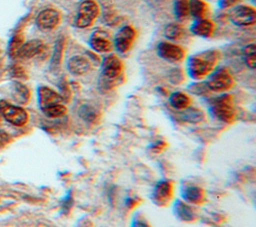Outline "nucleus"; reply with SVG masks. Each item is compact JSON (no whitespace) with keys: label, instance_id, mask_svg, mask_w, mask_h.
Listing matches in <instances>:
<instances>
[{"label":"nucleus","instance_id":"nucleus-1","mask_svg":"<svg viewBox=\"0 0 256 227\" xmlns=\"http://www.w3.org/2000/svg\"><path fill=\"white\" fill-rule=\"evenodd\" d=\"M220 59V52L216 49L204 50L189 57L187 63L188 75L194 80L208 77L215 69Z\"/></svg>","mask_w":256,"mask_h":227},{"label":"nucleus","instance_id":"nucleus-2","mask_svg":"<svg viewBox=\"0 0 256 227\" xmlns=\"http://www.w3.org/2000/svg\"><path fill=\"white\" fill-rule=\"evenodd\" d=\"M38 103L42 112L49 118H60L67 113L62 96L48 86L38 88Z\"/></svg>","mask_w":256,"mask_h":227},{"label":"nucleus","instance_id":"nucleus-3","mask_svg":"<svg viewBox=\"0 0 256 227\" xmlns=\"http://www.w3.org/2000/svg\"><path fill=\"white\" fill-rule=\"evenodd\" d=\"M124 64L121 58L115 54L107 55L101 64L100 87L108 90L121 83L123 77Z\"/></svg>","mask_w":256,"mask_h":227},{"label":"nucleus","instance_id":"nucleus-4","mask_svg":"<svg viewBox=\"0 0 256 227\" xmlns=\"http://www.w3.org/2000/svg\"><path fill=\"white\" fill-rule=\"evenodd\" d=\"M210 110L215 118L224 122L231 123L235 119L236 111L234 99L231 94H222L210 102Z\"/></svg>","mask_w":256,"mask_h":227},{"label":"nucleus","instance_id":"nucleus-5","mask_svg":"<svg viewBox=\"0 0 256 227\" xmlns=\"http://www.w3.org/2000/svg\"><path fill=\"white\" fill-rule=\"evenodd\" d=\"M100 6L95 0H83L78 7L75 26L81 29L89 28L100 15Z\"/></svg>","mask_w":256,"mask_h":227},{"label":"nucleus","instance_id":"nucleus-6","mask_svg":"<svg viewBox=\"0 0 256 227\" xmlns=\"http://www.w3.org/2000/svg\"><path fill=\"white\" fill-rule=\"evenodd\" d=\"M206 86L213 92H226L234 86V76L226 67L216 68L208 76Z\"/></svg>","mask_w":256,"mask_h":227},{"label":"nucleus","instance_id":"nucleus-7","mask_svg":"<svg viewBox=\"0 0 256 227\" xmlns=\"http://www.w3.org/2000/svg\"><path fill=\"white\" fill-rule=\"evenodd\" d=\"M0 113L7 122L18 127L24 126L29 119V115L24 108L6 101H0Z\"/></svg>","mask_w":256,"mask_h":227},{"label":"nucleus","instance_id":"nucleus-8","mask_svg":"<svg viewBox=\"0 0 256 227\" xmlns=\"http://www.w3.org/2000/svg\"><path fill=\"white\" fill-rule=\"evenodd\" d=\"M231 22L239 27L253 26L256 22V10L253 6L239 4L230 12Z\"/></svg>","mask_w":256,"mask_h":227},{"label":"nucleus","instance_id":"nucleus-9","mask_svg":"<svg viewBox=\"0 0 256 227\" xmlns=\"http://www.w3.org/2000/svg\"><path fill=\"white\" fill-rule=\"evenodd\" d=\"M157 53L159 57L165 61L174 64L181 63L186 58L185 49L182 46L169 41H161L157 45Z\"/></svg>","mask_w":256,"mask_h":227},{"label":"nucleus","instance_id":"nucleus-10","mask_svg":"<svg viewBox=\"0 0 256 227\" xmlns=\"http://www.w3.org/2000/svg\"><path fill=\"white\" fill-rule=\"evenodd\" d=\"M137 37V32L134 27L131 25H125L120 30L116 33L114 39H113V44L116 50L122 54L129 52Z\"/></svg>","mask_w":256,"mask_h":227},{"label":"nucleus","instance_id":"nucleus-11","mask_svg":"<svg viewBox=\"0 0 256 227\" xmlns=\"http://www.w3.org/2000/svg\"><path fill=\"white\" fill-rule=\"evenodd\" d=\"M89 45L93 51L98 53H110L114 48L111 35L102 29H97L92 33L89 39Z\"/></svg>","mask_w":256,"mask_h":227},{"label":"nucleus","instance_id":"nucleus-12","mask_svg":"<svg viewBox=\"0 0 256 227\" xmlns=\"http://www.w3.org/2000/svg\"><path fill=\"white\" fill-rule=\"evenodd\" d=\"M61 13L53 8L42 10L36 18V24L42 31H51L57 28L61 23Z\"/></svg>","mask_w":256,"mask_h":227},{"label":"nucleus","instance_id":"nucleus-13","mask_svg":"<svg viewBox=\"0 0 256 227\" xmlns=\"http://www.w3.org/2000/svg\"><path fill=\"white\" fill-rule=\"evenodd\" d=\"M47 47L40 39H32L22 45L19 50L18 58L21 59H30L36 56H42L46 54Z\"/></svg>","mask_w":256,"mask_h":227},{"label":"nucleus","instance_id":"nucleus-14","mask_svg":"<svg viewBox=\"0 0 256 227\" xmlns=\"http://www.w3.org/2000/svg\"><path fill=\"white\" fill-rule=\"evenodd\" d=\"M67 68L71 74L75 76H81L89 72L91 69V62L85 56L75 55L68 60Z\"/></svg>","mask_w":256,"mask_h":227},{"label":"nucleus","instance_id":"nucleus-15","mask_svg":"<svg viewBox=\"0 0 256 227\" xmlns=\"http://www.w3.org/2000/svg\"><path fill=\"white\" fill-rule=\"evenodd\" d=\"M216 30L215 23L209 18L196 20L191 26V32L201 38H210L214 35Z\"/></svg>","mask_w":256,"mask_h":227},{"label":"nucleus","instance_id":"nucleus-16","mask_svg":"<svg viewBox=\"0 0 256 227\" xmlns=\"http://www.w3.org/2000/svg\"><path fill=\"white\" fill-rule=\"evenodd\" d=\"M172 192H173L172 184L168 181H161L154 188L153 195H152L153 201L159 206L166 205L172 197Z\"/></svg>","mask_w":256,"mask_h":227},{"label":"nucleus","instance_id":"nucleus-17","mask_svg":"<svg viewBox=\"0 0 256 227\" xmlns=\"http://www.w3.org/2000/svg\"><path fill=\"white\" fill-rule=\"evenodd\" d=\"M183 198L190 204H202L205 201V192L204 190L194 184H189L184 186L182 190Z\"/></svg>","mask_w":256,"mask_h":227},{"label":"nucleus","instance_id":"nucleus-18","mask_svg":"<svg viewBox=\"0 0 256 227\" xmlns=\"http://www.w3.org/2000/svg\"><path fill=\"white\" fill-rule=\"evenodd\" d=\"M10 92L14 101H16L19 104H27L31 97L30 89L26 85L18 81L12 82Z\"/></svg>","mask_w":256,"mask_h":227},{"label":"nucleus","instance_id":"nucleus-19","mask_svg":"<svg viewBox=\"0 0 256 227\" xmlns=\"http://www.w3.org/2000/svg\"><path fill=\"white\" fill-rule=\"evenodd\" d=\"M190 16L198 19L208 18L210 13V7L205 0H189Z\"/></svg>","mask_w":256,"mask_h":227},{"label":"nucleus","instance_id":"nucleus-20","mask_svg":"<svg viewBox=\"0 0 256 227\" xmlns=\"http://www.w3.org/2000/svg\"><path fill=\"white\" fill-rule=\"evenodd\" d=\"M164 35L167 39L172 41H180L187 35L186 28L181 23H170L164 29Z\"/></svg>","mask_w":256,"mask_h":227},{"label":"nucleus","instance_id":"nucleus-21","mask_svg":"<svg viewBox=\"0 0 256 227\" xmlns=\"http://www.w3.org/2000/svg\"><path fill=\"white\" fill-rule=\"evenodd\" d=\"M169 102L171 106L177 110H185L191 105V98L188 94L184 92H174L170 95Z\"/></svg>","mask_w":256,"mask_h":227},{"label":"nucleus","instance_id":"nucleus-22","mask_svg":"<svg viewBox=\"0 0 256 227\" xmlns=\"http://www.w3.org/2000/svg\"><path fill=\"white\" fill-rule=\"evenodd\" d=\"M174 13L179 21H185L190 17L189 0H175Z\"/></svg>","mask_w":256,"mask_h":227},{"label":"nucleus","instance_id":"nucleus-23","mask_svg":"<svg viewBox=\"0 0 256 227\" xmlns=\"http://www.w3.org/2000/svg\"><path fill=\"white\" fill-rule=\"evenodd\" d=\"M243 59L246 66L252 70L256 66V46L254 43L248 44L243 49Z\"/></svg>","mask_w":256,"mask_h":227},{"label":"nucleus","instance_id":"nucleus-24","mask_svg":"<svg viewBox=\"0 0 256 227\" xmlns=\"http://www.w3.org/2000/svg\"><path fill=\"white\" fill-rule=\"evenodd\" d=\"M24 43H25V37L23 34L19 33L13 36V38L9 43V54L12 58H16L18 56L19 50Z\"/></svg>","mask_w":256,"mask_h":227},{"label":"nucleus","instance_id":"nucleus-25","mask_svg":"<svg viewBox=\"0 0 256 227\" xmlns=\"http://www.w3.org/2000/svg\"><path fill=\"white\" fill-rule=\"evenodd\" d=\"M176 213L183 221H192L194 219V212L190 206L185 203L178 202L176 205Z\"/></svg>","mask_w":256,"mask_h":227},{"label":"nucleus","instance_id":"nucleus-26","mask_svg":"<svg viewBox=\"0 0 256 227\" xmlns=\"http://www.w3.org/2000/svg\"><path fill=\"white\" fill-rule=\"evenodd\" d=\"M10 75L13 77V78H16V79H22V80H25L28 78V75H27V72L26 70L24 69L23 66L21 65H13L11 67V70H10Z\"/></svg>","mask_w":256,"mask_h":227},{"label":"nucleus","instance_id":"nucleus-27","mask_svg":"<svg viewBox=\"0 0 256 227\" xmlns=\"http://www.w3.org/2000/svg\"><path fill=\"white\" fill-rule=\"evenodd\" d=\"M80 114L81 116L87 120V121H94L96 118H97V112L96 110L89 106V105H85L81 108V111H80Z\"/></svg>","mask_w":256,"mask_h":227},{"label":"nucleus","instance_id":"nucleus-28","mask_svg":"<svg viewBox=\"0 0 256 227\" xmlns=\"http://www.w3.org/2000/svg\"><path fill=\"white\" fill-rule=\"evenodd\" d=\"M62 54H63V42L59 40L56 44V49L53 55V61H52V66H58L60 65L61 59H62Z\"/></svg>","mask_w":256,"mask_h":227},{"label":"nucleus","instance_id":"nucleus-29","mask_svg":"<svg viewBox=\"0 0 256 227\" xmlns=\"http://www.w3.org/2000/svg\"><path fill=\"white\" fill-rule=\"evenodd\" d=\"M170 80L174 84H178L183 81V72L181 69H174L170 74Z\"/></svg>","mask_w":256,"mask_h":227},{"label":"nucleus","instance_id":"nucleus-30","mask_svg":"<svg viewBox=\"0 0 256 227\" xmlns=\"http://www.w3.org/2000/svg\"><path fill=\"white\" fill-rule=\"evenodd\" d=\"M242 0H219V6L222 9H228V8H233L237 5H239V3Z\"/></svg>","mask_w":256,"mask_h":227},{"label":"nucleus","instance_id":"nucleus-31","mask_svg":"<svg viewBox=\"0 0 256 227\" xmlns=\"http://www.w3.org/2000/svg\"><path fill=\"white\" fill-rule=\"evenodd\" d=\"M10 142H11V136L5 131H0V148L5 147Z\"/></svg>","mask_w":256,"mask_h":227},{"label":"nucleus","instance_id":"nucleus-32","mask_svg":"<svg viewBox=\"0 0 256 227\" xmlns=\"http://www.w3.org/2000/svg\"><path fill=\"white\" fill-rule=\"evenodd\" d=\"M132 227H151L149 223L143 218H135L132 223Z\"/></svg>","mask_w":256,"mask_h":227},{"label":"nucleus","instance_id":"nucleus-33","mask_svg":"<svg viewBox=\"0 0 256 227\" xmlns=\"http://www.w3.org/2000/svg\"><path fill=\"white\" fill-rule=\"evenodd\" d=\"M4 60H5V53L2 50H0V68L3 66Z\"/></svg>","mask_w":256,"mask_h":227}]
</instances>
